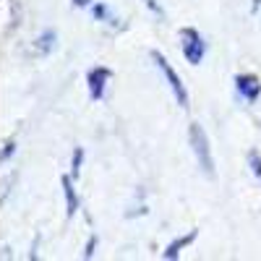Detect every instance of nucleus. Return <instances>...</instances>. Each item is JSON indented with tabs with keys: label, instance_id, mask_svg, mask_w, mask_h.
<instances>
[{
	"label": "nucleus",
	"instance_id": "1",
	"mask_svg": "<svg viewBox=\"0 0 261 261\" xmlns=\"http://www.w3.org/2000/svg\"><path fill=\"white\" fill-rule=\"evenodd\" d=\"M191 144H193V151H196V157H199L201 167L206 175H212V154H209V146H206V136H204V130L199 125H191Z\"/></svg>",
	"mask_w": 261,
	"mask_h": 261
},
{
	"label": "nucleus",
	"instance_id": "2",
	"mask_svg": "<svg viewBox=\"0 0 261 261\" xmlns=\"http://www.w3.org/2000/svg\"><path fill=\"white\" fill-rule=\"evenodd\" d=\"M154 60L160 63V68L165 71V76L170 79V86H172V92H175V94H178V99H180V105H183V107H188V105H186V102H188V97H186V92H183V86H180V79L175 76V71H172V68H170V65L165 63V58H162V55H154Z\"/></svg>",
	"mask_w": 261,
	"mask_h": 261
},
{
	"label": "nucleus",
	"instance_id": "3",
	"mask_svg": "<svg viewBox=\"0 0 261 261\" xmlns=\"http://www.w3.org/2000/svg\"><path fill=\"white\" fill-rule=\"evenodd\" d=\"M238 89L246 94V99L253 102V99L258 97V92H261V84H258L253 76H238Z\"/></svg>",
	"mask_w": 261,
	"mask_h": 261
},
{
	"label": "nucleus",
	"instance_id": "4",
	"mask_svg": "<svg viewBox=\"0 0 261 261\" xmlns=\"http://www.w3.org/2000/svg\"><path fill=\"white\" fill-rule=\"evenodd\" d=\"M248 160H251V165H253V172H256V175L261 178V160H258V154H256V151H251V154H248Z\"/></svg>",
	"mask_w": 261,
	"mask_h": 261
}]
</instances>
